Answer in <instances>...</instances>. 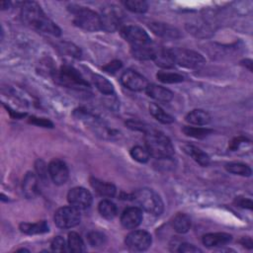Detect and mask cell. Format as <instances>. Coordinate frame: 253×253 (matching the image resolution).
<instances>
[{"label":"cell","mask_w":253,"mask_h":253,"mask_svg":"<svg viewBox=\"0 0 253 253\" xmlns=\"http://www.w3.org/2000/svg\"><path fill=\"white\" fill-rule=\"evenodd\" d=\"M21 18L29 27L52 36H59L60 29L44 14L36 2H24L21 9Z\"/></svg>","instance_id":"6da1fadb"},{"label":"cell","mask_w":253,"mask_h":253,"mask_svg":"<svg viewBox=\"0 0 253 253\" xmlns=\"http://www.w3.org/2000/svg\"><path fill=\"white\" fill-rule=\"evenodd\" d=\"M145 147L150 156L157 159H168L174 155V147L170 139L155 128L145 133Z\"/></svg>","instance_id":"7a4b0ae2"},{"label":"cell","mask_w":253,"mask_h":253,"mask_svg":"<svg viewBox=\"0 0 253 253\" xmlns=\"http://www.w3.org/2000/svg\"><path fill=\"white\" fill-rule=\"evenodd\" d=\"M131 198L138 208L153 215H160L163 212V202L159 195L151 189H139L132 194Z\"/></svg>","instance_id":"3957f363"},{"label":"cell","mask_w":253,"mask_h":253,"mask_svg":"<svg viewBox=\"0 0 253 253\" xmlns=\"http://www.w3.org/2000/svg\"><path fill=\"white\" fill-rule=\"evenodd\" d=\"M69 11L73 15V22L77 27L89 32H96L102 29L100 15L91 9L78 5H71Z\"/></svg>","instance_id":"277c9868"},{"label":"cell","mask_w":253,"mask_h":253,"mask_svg":"<svg viewBox=\"0 0 253 253\" xmlns=\"http://www.w3.org/2000/svg\"><path fill=\"white\" fill-rule=\"evenodd\" d=\"M52 78L57 84L68 88L86 89L89 87L88 82L79 71L70 65H62L59 69H55Z\"/></svg>","instance_id":"5b68a950"},{"label":"cell","mask_w":253,"mask_h":253,"mask_svg":"<svg viewBox=\"0 0 253 253\" xmlns=\"http://www.w3.org/2000/svg\"><path fill=\"white\" fill-rule=\"evenodd\" d=\"M174 58L175 64L188 68H195L205 62V58L197 51L187 48H172L170 49Z\"/></svg>","instance_id":"8992f818"},{"label":"cell","mask_w":253,"mask_h":253,"mask_svg":"<svg viewBox=\"0 0 253 253\" xmlns=\"http://www.w3.org/2000/svg\"><path fill=\"white\" fill-rule=\"evenodd\" d=\"M80 212L79 210L72 207H62L58 209L54 213L55 224L62 229L72 228L79 224L80 222Z\"/></svg>","instance_id":"52a82bcc"},{"label":"cell","mask_w":253,"mask_h":253,"mask_svg":"<svg viewBox=\"0 0 253 253\" xmlns=\"http://www.w3.org/2000/svg\"><path fill=\"white\" fill-rule=\"evenodd\" d=\"M122 37L130 44L131 47L148 44L151 42L148 34L140 27L126 25L121 29Z\"/></svg>","instance_id":"ba28073f"},{"label":"cell","mask_w":253,"mask_h":253,"mask_svg":"<svg viewBox=\"0 0 253 253\" xmlns=\"http://www.w3.org/2000/svg\"><path fill=\"white\" fill-rule=\"evenodd\" d=\"M125 242L131 251H144L151 245V235L144 230H133L126 235Z\"/></svg>","instance_id":"9c48e42d"},{"label":"cell","mask_w":253,"mask_h":253,"mask_svg":"<svg viewBox=\"0 0 253 253\" xmlns=\"http://www.w3.org/2000/svg\"><path fill=\"white\" fill-rule=\"evenodd\" d=\"M101 27L107 32H114L118 30L122 23V12L115 6L104 8L100 15Z\"/></svg>","instance_id":"30bf717a"},{"label":"cell","mask_w":253,"mask_h":253,"mask_svg":"<svg viewBox=\"0 0 253 253\" xmlns=\"http://www.w3.org/2000/svg\"><path fill=\"white\" fill-rule=\"evenodd\" d=\"M67 200L72 207L78 210H86L91 206L93 198L91 193L85 188L75 187L68 192Z\"/></svg>","instance_id":"8fae6325"},{"label":"cell","mask_w":253,"mask_h":253,"mask_svg":"<svg viewBox=\"0 0 253 253\" xmlns=\"http://www.w3.org/2000/svg\"><path fill=\"white\" fill-rule=\"evenodd\" d=\"M121 81L125 87L132 91L145 90L148 86V82L144 76L134 70H126L122 74Z\"/></svg>","instance_id":"7c38bea8"},{"label":"cell","mask_w":253,"mask_h":253,"mask_svg":"<svg viewBox=\"0 0 253 253\" xmlns=\"http://www.w3.org/2000/svg\"><path fill=\"white\" fill-rule=\"evenodd\" d=\"M48 174L55 185H63L69 177L67 165L60 159H53L49 162Z\"/></svg>","instance_id":"4fadbf2b"},{"label":"cell","mask_w":253,"mask_h":253,"mask_svg":"<svg viewBox=\"0 0 253 253\" xmlns=\"http://www.w3.org/2000/svg\"><path fill=\"white\" fill-rule=\"evenodd\" d=\"M142 220V211L138 207H130L124 211L121 216V223L126 229L137 227Z\"/></svg>","instance_id":"5bb4252c"},{"label":"cell","mask_w":253,"mask_h":253,"mask_svg":"<svg viewBox=\"0 0 253 253\" xmlns=\"http://www.w3.org/2000/svg\"><path fill=\"white\" fill-rule=\"evenodd\" d=\"M22 190L23 194L27 199H34L39 194V183L38 178L33 172H28L24 179L22 184Z\"/></svg>","instance_id":"9a60e30c"},{"label":"cell","mask_w":253,"mask_h":253,"mask_svg":"<svg viewBox=\"0 0 253 253\" xmlns=\"http://www.w3.org/2000/svg\"><path fill=\"white\" fill-rule=\"evenodd\" d=\"M150 30L157 36L165 39H178L180 38L179 31L169 24L165 23H150Z\"/></svg>","instance_id":"2e32d148"},{"label":"cell","mask_w":253,"mask_h":253,"mask_svg":"<svg viewBox=\"0 0 253 253\" xmlns=\"http://www.w3.org/2000/svg\"><path fill=\"white\" fill-rule=\"evenodd\" d=\"M145 92L149 97L159 102H169L173 98V93L170 90L155 84H148Z\"/></svg>","instance_id":"e0dca14e"},{"label":"cell","mask_w":253,"mask_h":253,"mask_svg":"<svg viewBox=\"0 0 253 253\" xmlns=\"http://www.w3.org/2000/svg\"><path fill=\"white\" fill-rule=\"evenodd\" d=\"M232 236L225 232L208 233L203 236V243L208 247H218L230 242Z\"/></svg>","instance_id":"ac0fdd59"},{"label":"cell","mask_w":253,"mask_h":253,"mask_svg":"<svg viewBox=\"0 0 253 253\" xmlns=\"http://www.w3.org/2000/svg\"><path fill=\"white\" fill-rule=\"evenodd\" d=\"M158 47L159 46L155 45L153 42H150L145 45L131 47L130 51L133 57L140 60H148V59H153Z\"/></svg>","instance_id":"d6986e66"},{"label":"cell","mask_w":253,"mask_h":253,"mask_svg":"<svg viewBox=\"0 0 253 253\" xmlns=\"http://www.w3.org/2000/svg\"><path fill=\"white\" fill-rule=\"evenodd\" d=\"M152 60H154L157 66L162 68H172L175 65V61L170 49H165L162 47L157 48Z\"/></svg>","instance_id":"ffe728a7"},{"label":"cell","mask_w":253,"mask_h":253,"mask_svg":"<svg viewBox=\"0 0 253 253\" xmlns=\"http://www.w3.org/2000/svg\"><path fill=\"white\" fill-rule=\"evenodd\" d=\"M90 184L92 188L102 197L113 198L116 195V187L111 183L101 181L97 178H91Z\"/></svg>","instance_id":"44dd1931"},{"label":"cell","mask_w":253,"mask_h":253,"mask_svg":"<svg viewBox=\"0 0 253 253\" xmlns=\"http://www.w3.org/2000/svg\"><path fill=\"white\" fill-rule=\"evenodd\" d=\"M184 151L188 155H190L201 166H208L210 164L209 155L206 152H204L201 148H199L195 145L187 144V145L184 146Z\"/></svg>","instance_id":"7402d4cb"},{"label":"cell","mask_w":253,"mask_h":253,"mask_svg":"<svg viewBox=\"0 0 253 253\" xmlns=\"http://www.w3.org/2000/svg\"><path fill=\"white\" fill-rule=\"evenodd\" d=\"M186 121L192 125L204 126L211 122V116L204 110H193L186 116Z\"/></svg>","instance_id":"603a6c76"},{"label":"cell","mask_w":253,"mask_h":253,"mask_svg":"<svg viewBox=\"0 0 253 253\" xmlns=\"http://www.w3.org/2000/svg\"><path fill=\"white\" fill-rule=\"evenodd\" d=\"M20 230L26 234H41L48 231V225L44 220L38 221L35 223L23 222L20 224Z\"/></svg>","instance_id":"cb8c5ba5"},{"label":"cell","mask_w":253,"mask_h":253,"mask_svg":"<svg viewBox=\"0 0 253 253\" xmlns=\"http://www.w3.org/2000/svg\"><path fill=\"white\" fill-rule=\"evenodd\" d=\"M173 228L179 233H186L191 227V218L186 213H177L172 220Z\"/></svg>","instance_id":"d4e9b609"},{"label":"cell","mask_w":253,"mask_h":253,"mask_svg":"<svg viewBox=\"0 0 253 253\" xmlns=\"http://www.w3.org/2000/svg\"><path fill=\"white\" fill-rule=\"evenodd\" d=\"M92 80H93V83H94V85L96 86V88H97L102 94L111 95V94L114 93L115 89H114L113 84H112L108 79H106L105 77H103L102 75L94 74V75L92 76Z\"/></svg>","instance_id":"484cf974"},{"label":"cell","mask_w":253,"mask_h":253,"mask_svg":"<svg viewBox=\"0 0 253 253\" xmlns=\"http://www.w3.org/2000/svg\"><path fill=\"white\" fill-rule=\"evenodd\" d=\"M101 215L107 219H113L117 215V207L110 200H103L100 202L98 207Z\"/></svg>","instance_id":"4316f807"},{"label":"cell","mask_w":253,"mask_h":253,"mask_svg":"<svg viewBox=\"0 0 253 253\" xmlns=\"http://www.w3.org/2000/svg\"><path fill=\"white\" fill-rule=\"evenodd\" d=\"M149 113L152 115L154 119H156L158 122L162 124H171L174 122V119L172 116L169 114L165 113L163 109H161L158 105L156 104H150L149 105Z\"/></svg>","instance_id":"83f0119b"},{"label":"cell","mask_w":253,"mask_h":253,"mask_svg":"<svg viewBox=\"0 0 253 253\" xmlns=\"http://www.w3.org/2000/svg\"><path fill=\"white\" fill-rule=\"evenodd\" d=\"M226 170L232 174L235 175H240V176H245V177H249L251 176V168L244 164V163H240V162H231L226 164L225 166Z\"/></svg>","instance_id":"f1b7e54d"},{"label":"cell","mask_w":253,"mask_h":253,"mask_svg":"<svg viewBox=\"0 0 253 253\" xmlns=\"http://www.w3.org/2000/svg\"><path fill=\"white\" fill-rule=\"evenodd\" d=\"M67 245H68L69 250L72 252H82L85 250L84 242H83L81 236L74 231H72L68 234Z\"/></svg>","instance_id":"f546056e"},{"label":"cell","mask_w":253,"mask_h":253,"mask_svg":"<svg viewBox=\"0 0 253 253\" xmlns=\"http://www.w3.org/2000/svg\"><path fill=\"white\" fill-rule=\"evenodd\" d=\"M182 130L186 135L195 138H203L212 132V130L210 128L200 126H184Z\"/></svg>","instance_id":"4dcf8cb0"},{"label":"cell","mask_w":253,"mask_h":253,"mask_svg":"<svg viewBox=\"0 0 253 253\" xmlns=\"http://www.w3.org/2000/svg\"><path fill=\"white\" fill-rule=\"evenodd\" d=\"M156 78L159 81L163 83H168V84L179 83L184 80V77L181 74L176 72H168V71H159L156 74Z\"/></svg>","instance_id":"1f68e13d"},{"label":"cell","mask_w":253,"mask_h":253,"mask_svg":"<svg viewBox=\"0 0 253 253\" xmlns=\"http://www.w3.org/2000/svg\"><path fill=\"white\" fill-rule=\"evenodd\" d=\"M126 8L134 13H144L148 9V5L142 0H127L124 2Z\"/></svg>","instance_id":"d6a6232c"},{"label":"cell","mask_w":253,"mask_h":253,"mask_svg":"<svg viewBox=\"0 0 253 253\" xmlns=\"http://www.w3.org/2000/svg\"><path fill=\"white\" fill-rule=\"evenodd\" d=\"M130 155L131 157L140 162V163H145L148 161L149 157H150V154L148 152V150L146 149V147H142V146H134L131 148L130 150Z\"/></svg>","instance_id":"836d02e7"},{"label":"cell","mask_w":253,"mask_h":253,"mask_svg":"<svg viewBox=\"0 0 253 253\" xmlns=\"http://www.w3.org/2000/svg\"><path fill=\"white\" fill-rule=\"evenodd\" d=\"M88 242L93 247H99L105 244L106 236L100 231H91L87 235Z\"/></svg>","instance_id":"e575fe53"},{"label":"cell","mask_w":253,"mask_h":253,"mask_svg":"<svg viewBox=\"0 0 253 253\" xmlns=\"http://www.w3.org/2000/svg\"><path fill=\"white\" fill-rule=\"evenodd\" d=\"M126 126L131 128V129H135V130H139V131H142L144 134L149 132L151 129H153L154 127H152L151 126L147 125V124H144V123H141V122H138V121H133V120H130V121H127L126 122Z\"/></svg>","instance_id":"d590c367"},{"label":"cell","mask_w":253,"mask_h":253,"mask_svg":"<svg viewBox=\"0 0 253 253\" xmlns=\"http://www.w3.org/2000/svg\"><path fill=\"white\" fill-rule=\"evenodd\" d=\"M36 170L39 174V177L41 180H42L43 182H46V179H47V174L48 173V166L45 165V163L41 160V159H38L36 161Z\"/></svg>","instance_id":"8d00e7d4"},{"label":"cell","mask_w":253,"mask_h":253,"mask_svg":"<svg viewBox=\"0 0 253 253\" xmlns=\"http://www.w3.org/2000/svg\"><path fill=\"white\" fill-rule=\"evenodd\" d=\"M51 249L56 252H63L66 250V244L61 236H56L51 241Z\"/></svg>","instance_id":"74e56055"},{"label":"cell","mask_w":253,"mask_h":253,"mask_svg":"<svg viewBox=\"0 0 253 253\" xmlns=\"http://www.w3.org/2000/svg\"><path fill=\"white\" fill-rule=\"evenodd\" d=\"M122 62L120 60H113L111 62H109L108 64H106L105 66H103V70L108 72V73H115L118 70H120L122 68Z\"/></svg>","instance_id":"f35d334b"},{"label":"cell","mask_w":253,"mask_h":253,"mask_svg":"<svg viewBox=\"0 0 253 253\" xmlns=\"http://www.w3.org/2000/svg\"><path fill=\"white\" fill-rule=\"evenodd\" d=\"M30 123L35 124L37 126H43V127H52V123L46 119L43 118H36V117H31L30 118Z\"/></svg>","instance_id":"ab89813d"},{"label":"cell","mask_w":253,"mask_h":253,"mask_svg":"<svg viewBox=\"0 0 253 253\" xmlns=\"http://www.w3.org/2000/svg\"><path fill=\"white\" fill-rule=\"evenodd\" d=\"M179 252H183V253H196V252H201V250L196 247L193 244H189V243H182L179 246L178 249Z\"/></svg>","instance_id":"60d3db41"},{"label":"cell","mask_w":253,"mask_h":253,"mask_svg":"<svg viewBox=\"0 0 253 253\" xmlns=\"http://www.w3.org/2000/svg\"><path fill=\"white\" fill-rule=\"evenodd\" d=\"M234 204L238 207L245 209H252V201L243 197H236L234 200Z\"/></svg>","instance_id":"b9f144b4"},{"label":"cell","mask_w":253,"mask_h":253,"mask_svg":"<svg viewBox=\"0 0 253 253\" xmlns=\"http://www.w3.org/2000/svg\"><path fill=\"white\" fill-rule=\"evenodd\" d=\"M245 141H247V138H245V137H242V136L235 137V138H233V139L230 141V143H229V149H230V150H236V149L239 147V145H240L241 143L245 142Z\"/></svg>","instance_id":"7bdbcfd3"},{"label":"cell","mask_w":253,"mask_h":253,"mask_svg":"<svg viewBox=\"0 0 253 253\" xmlns=\"http://www.w3.org/2000/svg\"><path fill=\"white\" fill-rule=\"evenodd\" d=\"M240 244L243 245L244 247H247L249 249H251L253 247V242H252V239L250 237H242L240 240H239Z\"/></svg>","instance_id":"ee69618b"}]
</instances>
